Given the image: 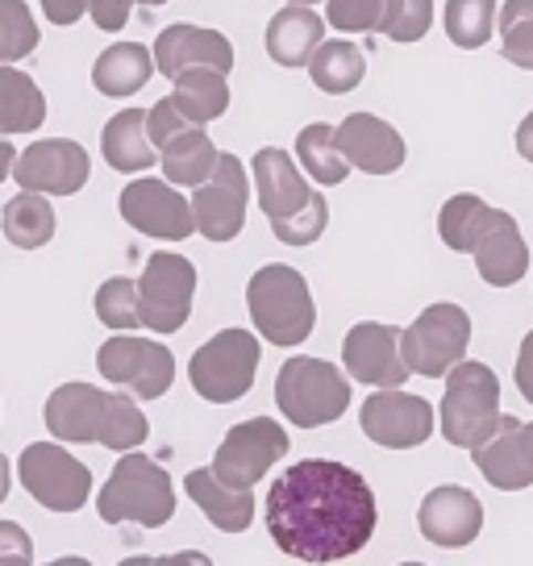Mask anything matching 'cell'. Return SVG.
<instances>
[{
	"mask_svg": "<svg viewBox=\"0 0 533 566\" xmlns=\"http://www.w3.org/2000/svg\"><path fill=\"white\" fill-rule=\"evenodd\" d=\"M379 525L372 483L334 459H301L266 488V533L288 558L330 566L367 549Z\"/></svg>",
	"mask_w": 533,
	"mask_h": 566,
	"instance_id": "6da1fadb",
	"label": "cell"
},
{
	"mask_svg": "<svg viewBox=\"0 0 533 566\" xmlns=\"http://www.w3.org/2000/svg\"><path fill=\"white\" fill-rule=\"evenodd\" d=\"M46 433L54 442L67 446H105L113 454L143 450L150 438V417H146L134 396L125 391H101L96 384H59L42 408Z\"/></svg>",
	"mask_w": 533,
	"mask_h": 566,
	"instance_id": "7a4b0ae2",
	"label": "cell"
},
{
	"mask_svg": "<svg viewBox=\"0 0 533 566\" xmlns=\"http://www.w3.org/2000/svg\"><path fill=\"white\" fill-rule=\"evenodd\" d=\"M250 171H254L259 209L266 212L271 233L284 247H313L330 226V205H325V196L304 184L296 159L280 146H263L250 159Z\"/></svg>",
	"mask_w": 533,
	"mask_h": 566,
	"instance_id": "3957f363",
	"label": "cell"
},
{
	"mask_svg": "<svg viewBox=\"0 0 533 566\" xmlns=\"http://www.w3.org/2000/svg\"><path fill=\"white\" fill-rule=\"evenodd\" d=\"M96 513L105 525H138V530H163L176 516V483L167 475V467L129 450L117 459L113 475L96 495Z\"/></svg>",
	"mask_w": 533,
	"mask_h": 566,
	"instance_id": "277c9868",
	"label": "cell"
},
{
	"mask_svg": "<svg viewBox=\"0 0 533 566\" xmlns=\"http://www.w3.org/2000/svg\"><path fill=\"white\" fill-rule=\"evenodd\" d=\"M247 308L254 329L271 346H301L317 325V304H313L309 280L288 263H266L250 275Z\"/></svg>",
	"mask_w": 533,
	"mask_h": 566,
	"instance_id": "5b68a950",
	"label": "cell"
},
{
	"mask_svg": "<svg viewBox=\"0 0 533 566\" xmlns=\"http://www.w3.org/2000/svg\"><path fill=\"white\" fill-rule=\"evenodd\" d=\"M275 405L284 412V421L296 429L334 424L351 408V379L325 358L296 354L275 375Z\"/></svg>",
	"mask_w": 533,
	"mask_h": 566,
	"instance_id": "8992f818",
	"label": "cell"
},
{
	"mask_svg": "<svg viewBox=\"0 0 533 566\" xmlns=\"http://www.w3.org/2000/svg\"><path fill=\"white\" fill-rule=\"evenodd\" d=\"M500 379L492 367L462 358L459 367L446 375V396L438 408V424L442 438L459 450H475L483 446L500 424Z\"/></svg>",
	"mask_w": 533,
	"mask_h": 566,
	"instance_id": "52a82bcc",
	"label": "cell"
},
{
	"mask_svg": "<svg viewBox=\"0 0 533 566\" xmlns=\"http://www.w3.org/2000/svg\"><path fill=\"white\" fill-rule=\"evenodd\" d=\"M259 337L247 329H221L213 334L188 363V379L200 400L209 405H233L254 388V375H259Z\"/></svg>",
	"mask_w": 533,
	"mask_h": 566,
	"instance_id": "ba28073f",
	"label": "cell"
},
{
	"mask_svg": "<svg viewBox=\"0 0 533 566\" xmlns=\"http://www.w3.org/2000/svg\"><path fill=\"white\" fill-rule=\"evenodd\" d=\"M471 346V317L467 308L450 301L429 304L421 317L400 334L405 367L421 379H446L450 367H459Z\"/></svg>",
	"mask_w": 533,
	"mask_h": 566,
	"instance_id": "9c48e42d",
	"label": "cell"
},
{
	"mask_svg": "<svg viewBox=\"0 0 533 566\" xmlns=\"http://www.w3.org/2000/svg\"><path fill=\"white\" fill-rule=\"evenodd\" d=\"M18 479L46 513H80L92 500V471L67 454L63 442L25 446L18 459Z\"/></svg>",
	"mask_w": 533,
	"mask_h": 566,
	"instance_id": "30bf717a",
	"label": "cell"
},
{
	"mask_svg": "<svg viewBox=\"0 0 533 566\" xmlns=\"http://www.w3.org/2000/svg\"><path fill=\"white\" fill-rule=\"evenodd\" d=\"M96 367L134 400H159L176 384V354L155 337L113 334L96 350Z\"/></svg>",
	"mask_w": 533,
	"mask_h": 566,
	"instance_id": "8fae6325",
	"label": "cell"
},
{
	"mask_svg": "<svg viewBox=\"0 0 533 566\" xmlns=\"http://www.w3.org/2000/svg\"><path fill=\"white\" fill-rule=\"evenodd\" d=\"M288 433L280 421L271 417H250V421L233 424L213 450V475L230 483L238 492H254L266 479V471L288 454Z\"/></svg>",
	"mask_w": 533,
	"mask_h": 566,
	"instance_id": "7c38bea8",
	"label": "cell"
},
{
	"mask_svg": "<svg viewBox=\"0 0 533 566\" xmlns=\"http://www.w3.org/2000/svg\"><path fill=\"white\" fill-rule=\"evenodd\" d=\"M196 266L184 254H150L138 275V308L150 334H179L192 317Z\"/></svg>",
	"mask_w": 533,
	"mask_h": 566,
	"instance_id": "4fadbf2b",
	"label": "cell"
},
{
	"mask_svg": "<svg viewBox=\"0 0 533 566\" xmlns=\"http://www.w3.org/2000/svg\"><path fill=\"white\" fill-rule=\"evenodd\" d=\"M117 209H122V221L134 226L146 238H159V242H184L196 233L192 221V200L171 188L167 179L155 176H138L129 179L117 196Z\"/></svg>",
	"mask_w": 533,
	"mask_h": 566,
	"instance_id": "5bb4252c",
	"label": "cell"
},
{
	"mask_svg": "<svg viewBox=\"0 0 533 566\" xmlns=\"http://www.w3.org/2000/svg\"><path fill=\"white\" fill-rule=\"evenodd\" d=\"M188 200H192V221L200 238H209V242H233L238 233L247 230V200H250L247 167L238 163V155L221 150L213 179L200 184Z\"/></svg>",
	"mask_w": 533,
	"mask_h": 566,
	"instance_id": "9a60e30c",
	"label": "cell"
},
{
	"mask_svg": "<svg viewBox=\"0 0 533 566\" xmlns=\"http://www.w3.org/2000/svg\"><path fill=\"white\" fill-rule=\"evenodd\" d=\"M358 424L384 450H417L433 438V405L405 388L375 391L358 408Z\"/></svg>",
	"mask_w": 533,
	"mask_h": 566,
	"instance_id": "2e32d148",
	"label": "cell"
},
{
	"mask_svg": "<svg viewBox=\"0 0 533 566\" xmlns=\"http://www.w3.org/2000/svg\"><path fill=\"white\" fill-rule=\"evenodd\" d=\"M400 334L396 325H384V321H358L355 329L342 342V367H346V379H358L375 391H391L405 388L409 379V367H405V350H400Z\"/></svg>",
	"mask_w": 533,
	"mask_h": 566,
	"instance_id": "e0dca14e",
	"label": "cell"
},
{
	"mask_svg": "<svg viewBox=\"0 0 533 566\" xmlns=\"http://www.w3.org/2000/svg\"><path fill=\"white\" fill-rule=\"evenodd\" d=\"M92 176L88 150L75 138H42L30 150H21L13 163V179L21 192L38 196H75Z\"/></svg>",
	"mask_w": 533,
	"mask_h": 566,
	"instance_id": "ac0fdd59",
	"label": "cell"
},
{
	"mask_svg": "<svg viewBox=\"0 0 533 566\" xmlns=\"http://www.w3.org/2000/svg\"><path fill=\"white\" fill-rule=\"evenodd\" d=\"M417 530L429 546L442 549H462L471 546L483 533V504L471 488H459V483H442L421 500L417 509Z\"/></svg>",
	"mask_w": 533,
	"mask_h": 566,
	"instance_id": "d6986e66",
	"label": "cell"
},
{
	"mask_svg": "<svg viewBox=\"0 0 533 566\" xmlns=\"http://www.w3.org/2000/svg\"><path fill=\"white\" fill-rule=\"evenodd\" d=\"M471 259H475V271H480V280L488 287L521 283V275L530 271V247L521 238V226H516L513 212L488 205L480 230H475V242H471Z\"/></svg>",
	"mask_w": 533,
	"mask_h": 566,
	"instance_id": "ffe728a7",
	"label": "cell"
},
{
	"mask_svg": "<svg viewBox=\"0 0 533 566\" xmlns=\"http://www.w3.org/2000/svg\"><path fill=\"white\" fill-rule=\"evenodd\" d=\"M471 462L497 492H525L533 488V421L500 417L497 433L471 450Z\"/></svg>",
	"mask_w": 533,
	"mask_h": 566,
	"instance_id": "44dd1931",
	"label": "cell"
},
{
	"mask_svg": "<svg viewBox=\"0 0 533 566\" xmlns=\"http://www.w3.org/2000/svg\"><path fill=\"white\" fill-rule=\"evenodd\" d=\"M155 71H163L167 80H179L188 71H233V46L226 34L217 30H200V25H167L155 38Z\"/></svg>",
	"mask_w": 533,
	"mask_h": 566,
	"instance_id": "7402d4cb",
	"label": "cell"
},
{
	"mask_svg": "<svg viewBox=\"0 0 533 566\" xmlns=\"http://www.w3.org/2000/svg\"><path fill=\"white\" fill-rule=\"evenodd\" d=\"M338 150L351 163V171L363 176H391L405 167V138L375 113H351L338 125Z\"/></svg>",
	"mask_w": 533,
	"mask_h": 566,
	"instance_id": "603a6c76",
	"label": "cell"
},
{
	"mask_svg": "<svg viewBox=\"0 0 533 566\" xmlns=\"http://www.w3.org/2000/svg\"><path fill=\"white\" fill-rule=\"evenodd\" d=\"M184 492H188V500H192L200 513L209 516V525H213L217 533H247L250 525H254V513H259L254 492H238L230 483H221V479L213 475V467L188 471Z\"/></svg>",
	"mask_w": 533,
	"mask_h": 566,
	"instance_id": "cb8c5ba5",
	"label": "cell"
},
{
	"mask_svg": "<svg viewBox=\"0 0 533 566\" xmlns=\"http://www.w3.org/2000/svg\"><path fill=\"white\" fill-rule=\"evenodd\" d=\"M321 42H325V21L304 4H284L266 21L263 46L280 67H309V59L317 54Z\"/></svg>",
	"mask_w": 533,
	"mask_h": 566,
	"instance_id": "d4e9b609",
	"label": "cell"
},
{
	"mask_svg": "<svg viewBox=\"0 0 533 566\" xmlns=\"http://www.w3.org/2000/svg\"><path fill=\"white\" fill-rule=\"evenodd\" d=\"M101 155L113 171L134 179L159 163V150L150 146V134H146V108H122L117 117H108L101 134Z\"/></svg>",
	"mask_w": 533,
	"mask_h": 566,
	"instance_id": "484cf974",
	"label": "cell"
},
{
	"mask_svg": "<svg viewBox=\"0 0 533 566\" xmlns=\"http://www.w3.org/2000/svg\"><path fill=\"white\" fill-rule=\"evenodd\" d=\"M150 75H155V54L146 51L143 42H113L92 63V84L101 96H113V101L143 92L150 84Z\"/></svg>",
	"mask_w": 533,
	"mask_h": 566,
	"instance_id": "4316f807",
	"label": "cell"
},
{
	"mask_svg": "<svg viewBox=\"0 0 533 566\" xmlns=\"http://www.w3.org/2000/svg\"><path fill=\"white\" fill-rule=\"evenodd\" d=\"M217 159H221V150H217L213 138L200 125H188L184 134H176L159 150V167L171 188H200V184H209L217 171Z\"/></svg>",
	"mask_w": 533,
	"mask_h": 566,
	"instance_id": "83f0119b",
	"label": "cell"
},
{
	"mask_svg": "<svg viewBox=\"0 0 533 566\" xmlns=\"http://www.w3.org/2000/svg\"><path fill=\"white\" fill-rule=\"evenodd\" d=\"M46 122V96L18 67H0V138L34 134Z\"/></svg>",
	"mask_w": 533,
	"mask_h": 566,
	"instance_id": "f1b7e54d",
	"label": "cell"
},
{
	"mask_svg": "<svg viewBox=\"0 0 533 566\" xmlns=\"http://www.w3.org/2000/svg\"><path fill=\"white\" fill-rule=\"evenodd\" d=\"M171 105L192 125L205 129L209 122L226 117V108H230V75H221V71H188V75H179Z\"/></svg>",
	"mask_w": 533,
	"mask_h": 566,
	"instance_id": "f546056e",
	"label": "cell"
},
{
	"mask_svg": "<svg viewBox=\"0 0 533 566\" xmlns=\"http://www.w3.org/2000/svg\"><path fill=\"white\" fill-rule=\"evenodd\" d=\"M296 163L309 179H317L321 188H338L351 176V163L338 150V129L325 122L304 125L296 134Z\"/></svg>",
	"mask_w": 533,
	"mask_h": 566,
	"instance_id": "4dcf8cb0",
	"label": "cell"
},
{
	"mask_svg": "<svg viewBox=\"0 0 533 566\" xmlns=\"http://www.w3.org/2000/svg\"><path fill=\"white\" fill-rule=\"evenodd\" d=\"M54 209L46 196L38 192H18L4 212H0V230L18 250H42L54 238Z\"/></svg>",
	"mask_w": 533,
	"mask_h": 566,
	"instance_id": "1f68e13d",
	"label": "cell"
},
{
	"mask_svg": "<svg viewBox=\"0 0 533 566\" xmlns=\"http://www.w3.org/2000/svg\"><path fill=\"white\" fill-rule=\"evenodd\" d=\"M309 75H313V84L321 92H330V96H346V92H355L363 84V75H367V59L358 51L355 42H321L317 54L309 59Z\"/></svg>",
	"mask_w": 533,
	"mask_h": 566,
	"instance_id": "d6a6232c",
	"label": "cell"
},
{
	"mask_svg": "<svg viewBox=\"0 0 533 566\" xmlns=\"http://www.w3.org/2000/svg\"><path fill=\"white\" fill-rule=\"evenodd\" d=\"M446 38L462 51H480L497 25V0H446Z\"/></svg>",
	"mask_w": 533,
	"mask_h": 566,
	"instance_id": "836d02e7",
	"label": "cell"
},
{
	"mask_svg": "<svg viewBox=\"0 0 533 566\" xmlns=\"http://www.w3.org/2000/svg\"><path fill=\"white\" fill-rule=\"evenodd\" d=\"M34 9L25 0H0V67H13L38 51Z\"/></svg>",
	"mask_w": 533,
	"mask_h": 566,
	"instance_id": "e575fe53",
	"label": "cell"
},
{
	"mask_svg": "<svg viewBox=\"0 0 533 566\" xmlns=\"http://www.w3.org/2000/svg\"><path fill=\"white\" fill-rule=\"evenodd\" d=\"M96 317L101 325H108L113 334H129V329H143V308H138V283L113 275L96 287Z\"/></svg>",
	"mask_w": 533,
	"mask_h": 566,
	"instance_id": "d590c367",
	"label": "cell"
},
{
	"mask_svg": "<svg viewBox=\"0 0 533 566\" xmlns=\"http://www.w3.org/2000/svg\"><path fill=\"white\" fill-rule=\"evenodd\" d=\"M483 212H488V205L475 192H459L442 205V212H438V233H442V242L454 254H471V242H475Z\"/></svg>",
	"mask_w": 533,
	"mask_h": 566,
	"instance_id": "8d00e7d4",
	"label": "cell"
},
{
	"mask_svg": "<svg viewBox=\"0 0 533 566\" xmlns=\"http://www.w3.org/2000/svg\"><path fill=\"white\" fill-rule=\"evenodd\" d=\"M500 51L513 67L533 71V0H504V9H500Z\"/></svg>",
	"mask_w": 533,
	"mask_h": 566,
	"instance_id": "74e56055",
	"label": "cell"
},
{
	"mask_svg": "<svg viewBox=\"0 0 533 566\" xmlns=\"http://www.w3.org/2000/svg\"><path fill=\"white\" fill-rule=\"evenodd\" d=\"M433 25V0H384L379 34L391 42H421Z\"/></svg>",
	"mask_w": 533,
	"mask_h": 566,
	"instance_id": "f35d334b",
	"label": "cell"
},
{
	"mask_svg": "<svg viewBox=\"0 0 533 566\" xmlns=\"http://www.w3.org/2000/svg\"><path fill=\"white\" fill-rule=\"evenodd\" d=\"M379 18H384V0H325V21L338 34L379 30Z\"/></svg>",
	"mask_w": 533,
	"mask_h": 566,
	"instance_id": "ab89813d",
	"label": "cell"
},
{
	"mask_svg": "<svg viewBox=\"0 0 533 566\" xmlns=\"http://www.w3.org/2000/svg\"><path fill=\"white\" fill-rule=\"evenodd\" d=\"M129 9H134V0H88L92 21H96V30H105V34H122L125 21H129Z\"/></svg>",
	"mask_w": 533,
	"mask_h": 566,
	"instance_id": "60d3db41",
	"label": "cell"
},
{
	"mask_svg": "<svg viewBox=\"0 0 533 566\" xmlns=\"http://www.w3.org/2000/svg\"><path fill=\"white\" fill-rule=\"evenodd\" d=\"M513 379H516V391H521V400H530V405H533V329L525 337H521V350H516Z\"/></svg>",
	"mask_w": 533,
	"mask_h": 566,
	"instance_id": "b9f144b4",
	"label": "cell"
},
{
	"mask_svg": "<svg viewBox=\"0 0 533 566\" xmlns=\"http://www.w3.org/2000/svg\"><path fill=\"white\" fill-rule=\"evenodd\" d=\"M42 13L54 25H75V21L88 13V0H42Z\"/></svg>",
	"mask_w": 533,
	"mask_h": 566,
	"instance_id": "7bdbcfd3",
	"label": "cell"
},
{
	"mask_svg": "<svg viewBox=\"0 0 533 566\" xmlns=\"http://www.w3.org/2000/svg\"><path fill=\"white\" fill-rule=\"evenodd\" d=\"M0 554H34V537L18 521H0Z\"/></svg>",
	"mask_w": 533,
	"mask_h": 566,
	"instance_id": "ee69618b",
	"label": "cell"
},
{
	"mask_svg": "<svg viewBox=\"0 0 533 566\" xmlns=\"http://www.w3.org/2000/svg\"><path fill=\"white\" fill-rule=\"evenodd\" d=\"M150 566H213V558L205 549H176V554H163Z\"/></svg>",
	"mask_w": 533,
	"mask_h": 566,
	"instance_id": "f6af8a7d",
	"label": "cell"
},
{
	"mask_svg": "<svg viewBox=\"0 0 533 566\" xmlns=\"http://www.w3.org/2000/svg\"><path fill=\"white\" fill-rule=\"evenodd\" d=\"M516 155L533 163V113H525V122L516 125Z\"/></svg>",
	"mask_w": 533,
	"mask_h": 566,
	"instance_id": "bcb514c9",
	"label": "cell"
},
{
	"mask_svg": "<svg viewBox=\"0 0 533 566\" xmlns=\"http://www.w3.org/2000/svg\"><path fill=\"white\" fill-rule=\"evenodd\" d=\"M13 163H18V150H13V142L0 138V184L13 176Z\"/></svg>",
	"mask_w": 533,
	"mask_h": 566,
	"instance_id": "7dc6e473",
	"label": "cell"
},
{
	"mask_svg": "<svg viewBox=\"0 0 533 566\" xmlns=\"http://www.w3.org/2000/svg\"><path fill=\"white\" fill-rule=\"evenodd\" d=\"M9 488H13V467H9V459L0 454V504L9 500Z\"/></svg>",
	"mask_w": 533,
	"mask_h": 566,
	"instance_id": "c3c4849f",
	"label": "cell"
},
{
	"mask_svg": "<svg viewBox=\"0 0 533 566\" xmlns=\"http://www.w3.org/2000/svg\"><path fill=\"white\" fill-rule=\"evenodd\" d=\"M0 566H34V554H0Z\"/></svg>",
	"mask_w": 533,
	"mask_h": 566,
	"instance_id": "681fc988",
	"label": "cell"
},
{
	"mask_svg": "<svg viewBox=\"0 0 533 566\" xmlns=\"http://www.w3.org/2000/svg\"><path fill=\"white\" fill-rule=\"evenodd\" d=\"M46 566H92V563L80 558V554H67V558H54V563H46Z\"/></svg>",
	"mask_w": 533,
	"mask_h": 566,
	"instance_id": "f907efd6",
	"label": "cell"
},
{
	"mask_svg": "<svg viewBox=\"0 0 533 566\" xmlns=\"http://www.w3.org/2000/svg\"><path fill=\"white\" fill-rule=\"evenodd\" d=\"M155 558H146V554H134V558H122L117 566H150Z\"/></svg>",
	"mask_w": 533,
	"mask_h": 566,
	"instance_id": "816d5d0a",
	"label": "cell"
},
{
	"mask_svg": "<svg viewBox=\"0 0 533 566\" xmlns=\"http://www.w3.org/2000/svg\"><path fill=\"white\" fill-rule=\"evenodd\" d=\"M288 4H304V9H309V4H317V0H288Z\"/></svg>",
	"mask_w": 533,
	"mask_h": 566,
	"instance_id": "f5cc1de1",
	"label": "cell"
},
{
	"mask_svg": "<svg viewBox=\"0 0 533 566\" xmlns=\"http://www.w3.org/2000/svg\"><path fill=\"white\" fill-rule=\"evenodd\" d=\"M138 4H150V9H155V4H167V0H138Z\"/></svg>",
	"mask_w": 533,
	"mask_h": 566,
	"instance_id": "db71d44e",
	"label": "cell"
},
{
	"mask_svg": "<svg viewBox=\"0 0 533 566\" xmlns=\"http://www.w3.org/2000/svg\"><path fill=\"white\" fill-rule=\"evenodd\" d=\"M400 566H426V563H400Z\"/></svg>",
	"mask_w": 533,
	"mask_h": 566,
	"instance_id": "11a10c76",
	"label": "cell"
}]
</instances>
